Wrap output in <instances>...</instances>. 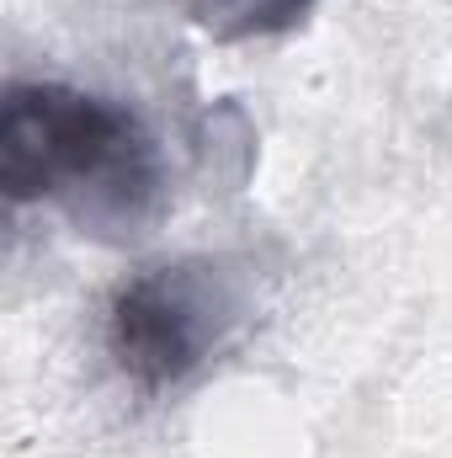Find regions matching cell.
<instances>
[{
    "mask_svg": "<svg viewBox=\"0 0 452 458\" xmlns=\"http://www.w3.org/2000/svg\"><path fill=\"white\" fill-rule=\"evenodd\" d=\"M5 203L59 198L86 229H133L160 203V160L144 123L64 81H11L0 102Z\"/></svg>",
    "mask_w": 452,
    "mask_h": 458,
    "instance_id": "cell-1",
    "label": "cell"
},
{
    "mask_svg": "<svg viewBox=\"0 0 452 458\" xmlns=\"http://www.w3.org/2000/svg\"><path fill=\"white\" fill-rule=\"evenodd\" d=\"M234 293L213 261H165L128 277L107 310V342L117 368L138 389L181 384L224 342Z\"/></svg>",
    "mask_w": 452,
    "mask_h": 458,
    "instance_id": "cell-2",
    "label": "cell"
},
{
    "mask_svg": "<svg viewBox=\"0 0 452 458\" xmlns=\"http://www.w3.org/2000/svg\"><path fill=\"white\" fill-rule=\"evenodd\" d=\"M314 0H181V11L213 32L219 43H239V38H272L288 32L293 21L309 16Z\"/></svg>",
    "mask_w": 452,
    "mask_h": 458,
    "instance_id": "cell-3",
    "label": "cell"
}]
</instances>
